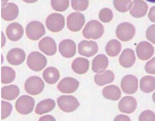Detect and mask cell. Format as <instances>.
<instances>
[{
  "mask_svg": "<svg viewBox=\"0 0 155 121\" xmlns=\"http://www.w3.org/2000/svg\"><path fill=\"white\" fill-rule=\"evenodd\" d=\"M104 32V26L97 20H91L85 25L82 34L87 39L97 40L101 37Z\"/></svg>",
  "mask_w": 155,
  "mask_h": 121,
  "instance_id": "obj_1",
  "label": "cell"
},
{
  "mask_svg": "<svg viewBox=\"0 0 155 121\" xmlns=\"http://www.w3.org/2000/svg\"><path fill=\"white\" fill-rule=\"evenodd\" d=\"M27 64L31 70L39 72L47 66V58L39 52H33L28 56Z\"/></svg>",
  "mask_w": 155,
  "mask_h": 121,
  "instance_id": "obj_2",
  "label": "cell"
},
{
  "mask_svg": "<svg viewBox=\"0 0 155 121\" xmlns=\"http://www.w3.org/2000/svg\"><path fill=\"white\" fill-rule=\"evenodd\" d=\"M28 38L32 41H37L45 34V28L42 23L39 21H32L28 24L26 29Z\"/></svg>",
  "mask_w": 155,
  "mask_h": 121,
  "instance_id": "obj_3",
  "label": "cell"
},
{
  "mask_svg": "<svg viewBox=\"0 0 155 121\" xmlns=\"http://www.w3.org/2000/svg\"><path fill=\"white\" fill-rule=\"evenodd\" d=\"M46 24L50 31L58 32L61 31L65 26V18L61 14L54 13L48 16L46 19Z\"/></svg>",
  "mask_w": 155,
  "mask_h": 121,
  "instance_id": "obj_4",
  "label": "cell"
},
{
  "mask_svg": "<svg viewBox=\"0 0 155 121\" xmlns=\"http://www.w3.org/2000/svg\"><path fill=\"white\" fill-rule=\"evenodd\" d=\"M58 105L61 110L66 113H71L79 106L78 99L71 95H63L57 99Z\"/></svg>",
  "mask_w": 155,
  "mask_h": 121,
  "instance_id": "obj_5",
  "label": "cell"
},
{
  "mask_svg": "<svg viewBox=\"0 0 155 121\" xmlns=\"http://www.w3.org/2000/svg\"><path fill=\"white\" fill-rule=\"evenodd\" d=\"M35 104V100L31 96H22L17 100L15 107L18 113L21 114L27 115L32 112Z\"/></svg>",
  "mask_w": 155,
  "mask_h": 121,
  "instance_id": "obj_6",
  "label": "cell"
},
{
  "mask_svg": "<svg viewBox=\"0 0 155 121\" xmlns=\"http://www.w3.org/2000/svg\"><path fill=\"white\" fill-rule=\"evenodd\" d=\"M44 84L43 80L37 76H31L26 81L25 89L27 93L31 95H38L43 91Z\"/></svg>",
  "mask_w": 155,
  "mask_h": 121,
  "instance_id": "obj_7",
  "label": "cell"
},
{
  "mask_svg": "<svg viewBox=\"0 0 155 121\" xmlns=\"http://www.w3.org/2000/svg\"><path fill=\"white\" fill-rule=\"evenodd\" d=\"M136 30L133 25L128 22H122L119 25L116 30L117 37L122 42L130 41L135 35Z\"/></svg>",
  "mask_w": 155,
  "mask_h": 121,
  "instance_id": "obj_8",
  "label": "cell"
},
{
  "mask_svg": "<svg viewBox=\"0 0 155 121\" xmlns=\"http://www.w3.org/2000/svg\"><path fill=\"white\" fill-rule=\"evenodd\" d=\"M84 15L80 12H73L67 18V26L70 31L77 32L80 31L85 24Z\"/></svg>",
  "mask_w": 155,
  "mask_h": 121,
  "instance_id": "obj_9",
  "label": "cell"
},
{
  "mask_svg": "<svg viewBox=\"0 0 155 121\" xmlns=\"http://www.w3.org/2000/svg\"><path fill=\"white\" fill-rule=\"evenodd\" d=\"M138 85L137 78L132 75L125 76L120 83L122 91L128 94H132L136 93L137 91Z\"/></svg>",
  "mask_w": 155,
  "mask_h": 121,
  "instance_id": "obj_10",
  "label": "cell"
},
{
  "mask_svg": "<svg viewBox=\"0 0 155 121\" xmlns=\"http://www.w3.org/2000/svg\"><path fill=\"white\" fill-rule=\"evenodd\" d=\"M79 82L75 78L67 77L63 78L58 84V88L63 93H72L77 91Z\"/></svg>",
  "mask_w": 155,
  "mask_h": 121,
  "instance_id": "obj_11",
  "label": "cell"
},
{
  "mask_svg": "<svg viewBox=\"0 0 155 121\" xmlns=\"http://www.w3.org/2000/svg\"><path fill=\"white\" fill-rule=\"evenodd\" d=\"M98 51L97 43L92 41H81L78 44V53L81 55L91 57L95 55Z\"/></svg>",
  "mask_w": 155,
  "mask_h": 121,
  "instance_id": "obj_12",
  "label": "cell"
},
{
  "mask_svg": "<svg viewBox=\"0 0 155 121\" xmlns=\"http://www.w3.org/2000/svg\"><path fill=\"white\" fill-rule=\"evenodd\" d=\"M138 57L142 61L150 59L154 54V48L148 42H140L136 47Z\"/></svg>",
  "mask_w": 155,
  "mask_h": 121,
  "instance_id": "obj_13",
  "label": "cell"
},
{
  "mask_svg": "<svg viewBox=\"0 0 155 121\" xmlns=\"http://www.w3.org/2000/svg\"><path fill=\"white\" fill-rule=\"evenodd\" d=\"M59 51L64 57L71 58L76 54L77 52L76 43L70 39L63 40L59 45Z\"/></svg>",
  "mask_w": 155,
  "mask_h": 121,
  "instance_id": "obj_14",
  "label": "cell"
},
{
  "mask_svg": "<svg viewBox=\"0 0 155 121\" xmlns=\"http://www.w3.org/2000/svg\"><path fill=\"white\" fill-rule=\"evenodd\" d=\"M39 48L47 55H54L57 51V46L54 39L49 36L42 38L39 42Z\"/></svg>",
  "mask_w": 155,
  "mask_h": 121,
  "instance_id": "obj_15",
  "label": "cell"
},
{
  "mask_svg": "<svg viewBox=\"0 0 155 121\" xmlns=\"http://www.w3.org/2000/svg\"><path fill=\"white\" fill-rule=\"evenodd\" d=\"M26 55L24 50L21 48H15L8 52L7 59L10 64L18 66L22 64L26 59Z\"/></svg>",
  "mask_w": 155,
  "mask_h": 121,
  "instance_id": "obj_16",
  "label": "cell"
},
{
  "mask_svg": "<svg viewBox=\"0 0 155 121\" xmlns=\"http://www.w3.org/2000/svg\"><path fill=\"white\" fill-rule=\"evenodd\" d=\"M24 34V29L18 23L13 22L9 25L6 29V34L11 41H18L21 39Z\"/></svg>",
  "mask_w": 155,
  "mask_h": 121,
  "instance_id": "obj_17",
  "label": "cell"
},
{
  "mask_svg": "<svg viewBox=\"0 0 155 121\" xmlns=\"http://www.w3.org/2000/svg\"><path fill=\"white\" fill-rule=\"evenodd\" d=\"M137 107V101L132 96H124L119 103V109L121 113H132L136 110Z\"/></svg>",
  "mask_w": 155,
  "mask_h": 121,
  "instance_id": "obj_18",
  "label": "cell"
},
{
  "mask_svg": "<svg viewBox=\"0 0 155 121\" xmlns=\"http://www.w3.org/2000/svg\"><path fill=\"white\" fill-rule=\"evenodd\" d=\"M148 5L143 0H134L130 8V14L135 18H140L146 15Z\"/></svg>",
  "mask_w": 155,
  "mask_h": 121,
  "instance_id": "obj_19",
  "label": "cell"
},
{
  "mask_svg": "<svg viewBox=\"0 0 155 121\" xmlns=\"http://www.w3.org/2000/svg\"><path fill=\"white\" fill-rule=\"evenodd\" d=\"M19 14V8L16 4L9 3L2 8L1 16L3 20L12 21L15 20Z\"/></svg>",
  "mask_w": 155,
  "mask_h": 121,
  "instance_id": "obj_20",
  "label": "cell"
},
{
  "mask_svg": "<svg viewBox=\"0 0 155 121\" xmlns=\"http://www.w3.org/2000/svg\"><path fill=\"white\" fill-rule=\"evenodd\" d=\"M136 59L134 51L131 49H126L123 50L120 56L119 62L123 67L130 68L134 64Z\"/></svg>",
  "mask_w": 155,
  "mask_h": 121,
  "instance_id": "obj_21",
  "label": "cell"
},
{
  "mask_svg": "<svg viewBox=\"0 0 155 121\" xmlns=\"http://www.w3.org/2000/svg\"><path fill=\"white\" fill-rule=\"evenodd\" d=\"M108 66V59L105 55L99 54L93 59L92 70L95 73H100L104 72Z\"/></svg>",
  "mask_w": 155,
  "mask_h": 121,
  "instance_id": "obj_22",
  "label": "cell"
},
{
  "mask_svg": "<svg viewBox=\"0 0 155 121\" xmlns=\"http://www.w3.org/2000/svg\"><path fill=\"white\" fill-rule=\"evenodd\" d=\"M72 70L78 74H84L87 72L89 68V62L87 59L83 57H78L72 62Z\"/></svg>",
  "mask_w": 155,
  "mask_h": 121,
  "instance_id": "obj_23",
  "label": "cell"
},
{
  "mask_svg": "<svg viewBox=\"0 0 155 121\" xmlns=\"http://www.w3.org/2000/svg\"><path fill=\"white\" fill-rule=\"evenodd\" d=\"M102 94L106 99L117 101L121 96V92L118 86L112 85L104 87L102 90Z\"/></svg>",
  "mask_w": 155,
  "mask_h": 121,
  "instance_id": "obj_24",
  "label": "cell"
},
{
  "mask_svg": "<svg viewBox=\"0 0 155 121\" xmlns=\"http://www.w3.org/2000/svg\"><path fill=\"white\" fill-rule=\"evenodd\" d=\"M20 94V90L17 86L14 85L2 87L1 90V96L3 99L12 101L16 99Z\"/></svg>",
  "mask_w": 155,
  "mask_h": 121,
  "instance_id": "obj_25",
  "label": "cell"
},
{
  "mask_svg": "<svg viewBox=\"0 0 155 121\" xmlns=\"http://www.w3.org/2000/svg\"><path fill=\"white\" fill-rule=\"evenodd\" d=\"M56 106V103L51 99H47L40 102L37 105L35 113L38 115H42L52 111Z\"/></svg>",
  "mask_w": 155,
  "mask_h": 121,
  "instance_id": "obj_26",
  "label": "cell"
},
{
  "mask_svg": "<svg viewBox=\"0 0 155 121\" xmlns=\"http://www.w3.org/2000/svg\"><path fill=\"white\" fill-rule=\"evenodd\" d=\"M44 80L49 84L56 83L60 77L58 70L54 67H49L46 68L43 72Z\"/></svg>",
  "mask_w": 155,
  "mask_h": 121,
  "instance_id": "obj_27",
  "label": "cell"
},
{
  "mask_svg": "<svg viewBox=\"0 0 155 121\" xmlns=\"http://www.w3.org/2000/svg\"><path fill=\"white\" fill-rule=\"evenodd\" d=\"M115 78L114 73L110 70H107L101 74H96L94 76L95 82L97 85L103 86L110 83Z\"/></svg>",
  "mask_w": 155,
  "mask_h": 121,
  "instance_id": "obj_28",
  "label": "cell"
},
{
  "mask_svg": "<svg viewBox=\"0 0 155 121\" xmlns=\"http://www.w3.org/2000/svg\"><path fill=\"white\" fill-rule=\"evenodd\" d=\"M140 87L142 92L150 93L155 89V78L151 76H146L140 80Z\"/></svg>",
  "mask_w": 155,
  "mask_h": 121,
  "instance_id": "obj_29",
  "label": "cell"
},
{
  "mask_svg": "<svg viewBox=\"0 0 155 121\" xmlns=\"http://www.w3.org/2000/svg\"><path fill=\"white\" fill-rule=\"evenodd\" d=\"M121 43L117 40H111L108 42L106 46V52L109 56H117L121 51Z\"/></svg>",
  "mask_w": 155,
  "mask_h": 121,
  "instance_id": "obj_30",
  "label": "cell"
},
{
  "mask_svg": "<svg viewBox=\"0 0 155 121\" xmlns=\"http://www.w3.org/2000/svg\"><path fill=\"white\" fill-rule=\"evenodd\" d=\"M16 77V72L12 68L9 66L2 67L1 82L3 84H9L12 82Z\"/></svg>",
  "mask_w": 155,
  "mask_h": 121,
  "instance_id": "obj_31",
  "label": "cell"
},
{
  "mask_svg": "<svg viewBox=\"0 0 155 121\" xmlns=\"http://www.w3.org/2000/svg\"><path fill=\"white\" fill-rule=\"evenodd\" d=\"M114 7L116 10L120 12H126L131 7V0H114Z\"/></svg>",
  "mask_w": 155,
  "mask_h": 121,
  "instance_id": "obj_32",
  "label": "cell"
},
{
  "mask_svg": "<svg viewBox=\"0 0 155 121\" xmlns=\"http://www.w3.org/2000/svg\"><path fill=\"white\" fill-rule=\"evenodd\" d=\"M51 7L57 12L66 11L69 5V0H51Z\"/></svg>",
  "mask_w": 155,
  "mask_h": 121,
  "instance_id": "obj_33",
  "label": "cell"
},
{
  "mask_svg": "<svg viewBox=\"0 0 155 121\" xmlns=\"http://www.w3.org/2000/svg\"><path fill=\"white\" fill-rule=\"evenodd\" d=\"M71 6L76 11H85L88 7L89 0H71Z\"/></svg>",
  "mask_w": 155,
  "mask_h": 121,
  "instance_id": "obj_34",
  "label": "cell"
},
{
  "mask_svg": "<svg viewBox=\"0 0 155 121\" xmlns=\"http://www.w3.org/2000/svg\"><path fill=\"white\" fill-rule=\"evenodd\" d=\"M113 14L112 11L109 8L101 9L99 14L100 20L104 23H108L113 19Z\"/></svg>",
  "mask_w": 155,
  "mask_h": 121,
  "instance_id": "obj_35",
  "label": "cell"
},
{
  "mask_svg": "<svg viewBox=\"0 0 155 121\" xmlns=\"http://www.w3.org/2000/svg\"><path fill=\"white\" fill-rule=\"evenodd\" d=\"M12 106L10 103L5 101L1 102V119H5L9 116L12 112Z\"/></svg>",
  "mask_w": 155,
  "mask_h": 121,
  "instance_id": "obj_36",
  "label": "cell"
},
{
  "mask_svg": "<svg viewBox=\"0 0 155 121\" xmlns=\"http://www.w3.org/2000/svg\"><path fill=\"white\" fill-rule=\"evenodd\" d=\"M139 121H155V114L150 110L142 112L139 117Z\"/></svg>",
  "mask_w": 155,
  "mask_h": 121,
  "instance_id": "obj_37",
  "label": "cell"
},
{
  "mask_svg": "<svg viewBox=\"0 0 155 121\" xmlns=\"http://www.w3.org/2000/svg\"><path fill=\"white\" fill-rule=\"evenodd\" d=\"M146 36L148 40L155 44V24L150 25L147 29Z\"/></svg>",
  "mask_w": 155,
  "mask_h": 121,
  "instance_id": "obj_38",
  "label": "cell"
},
{
  "mask_svg": "<svg viewBox=\"0 0 155 121\" xmlns=\"http://www.w3.org/2000/svg\"><path fill=\"white\" fill-rule=\"evenodd\" d=\"M145 69L148 73L155 74V57L147 62Z\"/></svg>",
  "mask_w": 155,
  "mask_h": 121,
  "instance_id": "obj_39",
  "label": "cell"
},
{
  "mask_svg": "<svg viewBox=\"0 0 155 121\" xmlns=\"http://www.w3.org/2000/svg\"><path fill=\"white\" fill-rule=\"evenodd\" d=\"M148 17L151 22H155V6H152L150 9Z\"/></svg>",
  "mask_w": 155,
  "mask_h": 121,
  "instance_id": "obj_40",
  "label": "cell"
},
{
  "mask_svg": "<svg viewBox=\"0 0 155 121\" xmlns=\"http://www.w3.org/2000/svg\"><path fill=\"white\" fill-rule=\"evenodd\" d=\"M114 121H130L129 117L124 115H120L116 116Z\"/></svg>",
  "mask_w": 155,
  "mask_h": 121,
  "instance_id": "obj_41",
  "label": "cell"
},
{
  "mask_svg": "<svg viewBox=\"0 0 155 121\" xmlns=\"http://www.w3.org/2000/svg\"><path fill=\"white\" fill-rule=\"evenodd\" d=\"M39 121H56L55 118L52 116L46 115L40 118Z\"/></svg>",
  "mask_w": 155,
  "mask_h": 121,
  "instance_id": "obj_42",
  "label": "cell"
},
{
  "mask_svg": "<svg viewBox=\"0 0 155 121\" xmlns=\"http://www.w3.org/2000/svg\"><path fill=\"white\" fill-rule=\"evenodd\" d=\"M5 42H6V38H5V35L2 32V48L5 45Z\"/></svg>",
  "mask_w": 155,
  "mask_h": 121,
  "instance_id": "obj_43",
  "label": "cell"
},
{
  "mask_svg": "<svg viewBox=\"0 0 155 121\" xmlns=\"http://www.w3.org/2000/svg\"><path fill=\"white\" fill-rule=\"evenodd\" d=\"M22 1L25 2L27 3H34L36 2L38 0H22Z\"/></svg>",
  "mask_w": 155,
  "mask_h": 121,
  "instance_id": "obj_44",
  "label": "cell"
},
{
  "mask_svg": "<svg viewBox=\"0 0 155 121\" xmlns=\"http://www.w3.org/2000/svg\"><path fill=\"white\" fill-rule=\"evenodd\" d=\"M8 1L9 0H2V6L3 7V6L6 5Z\"/></svg>",
  "mask_w": 155,
  "mask_h": 121,
  "instance_id": "obj_45",
  "label": "cell"
},
{
  "mask_svg": "<svg viewBox=\"0 0 155 121\" xmlns=\"http://www.w3.org/2000/svg\"><path fill=\"white\" fill-rule=\"evenodd\" d=\"M152 99H153V102L155 103V92L152 95Z\"/></svg>",
  "mask_w": 155,
  "mask_h": 121,
  "instance_id": "obj_46",
  "label": "cell"
},
{
  "mask_svg": "<svg viewBox=\"0 0 155 121\" xmlns=\"http://www.w3.org/2000/svg\"><path fill=\"white\" fill-rule=\"evenodd\" d=\"M146 1L150 2L155 3V0H146Z\"/></svg>",
  "mask_w": 155,
  "mask_h": 121,
  "instance_id": "obj_47",
  "label": "cell"
}]
</instances>
